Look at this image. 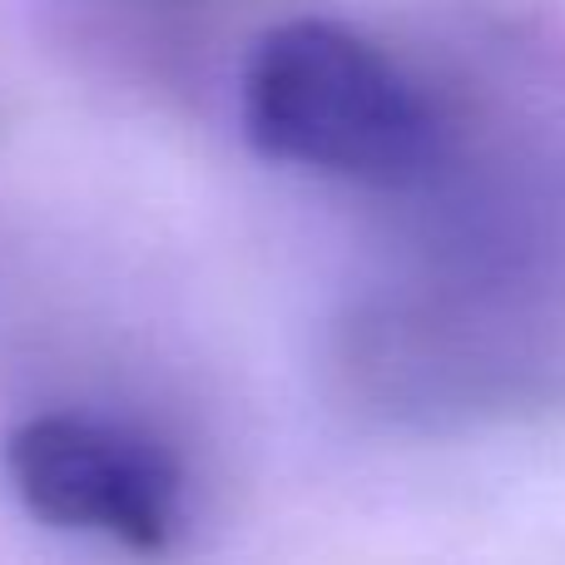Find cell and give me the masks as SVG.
<instances>
[{
	"instance_id": "1",
	"label": "cell",
	"mask_w": 565,
	"mask_h": 565,
	"mask_svg": "<svg viewBox=\"0 0 565 565\" xmlns=\"http://www.w3.org/2000/svg\"><path fill=\"white\" fill-rule=\"evenodd\" d=\"M238 115L264 159L367 189H407L441 159L431 95L387 50L338 20L268 30L248 50Z\"/></svg>"
},
{
	"instance_id": "2",
	"label": "cell",
	"mask_w": 565,
	"mask_h": 565,
	"mask_svg": "<svg viewBox=\"0 0 565 565\" xmlns=\"http://www.w3.org/2000/svg\"><path fill=\"white\" fill-rule=\"evenodd\" d=\"M6 477L40 526L105 536L129 556H169L184 536V467L125 422L40 412L10 431Z\"/></svg>"
},
{
	"instance_id": "3",
	"label": "cell",
	"mask_w": 565,
	"mask_h": 565,
	"mask_svg": "<svg viewBox=\"0 0 565 565\" xmlns=\"http://www.w3.org/2000/svg\"><path fill=\"white\" fill-rule=\"evenodd\" d=\"M145 6H189V0H145Z\"/></svg>"
}]
</instances>
